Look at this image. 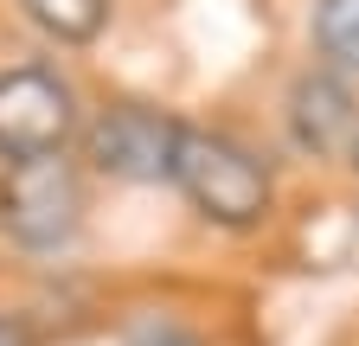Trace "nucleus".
Segmentation results:
<instances>
[{"label": "nucleus", "instance_id": "423d86ee", "mask_svg": "<svg viewBox=\"0 0 359 346\" xmlns=\"http://www.w3.org/2000/svg\"><path fill=\"white\" fill-rule=\"evenodd\" d=\"M26 20L45 32V39H58V46H90L103 26H109V0H20Z\"/></svg>", "mask_w": 359, "mask_h": 346}, {"label": "nucleus", "instance_id": "20e7f679", "mask_svg": "<svg viewBox=\"0 0 359 346\" xmlns=\"http://www.w3.org/2000/svg\"><path fill=\"white\" fill-rule=\"evenodd\" d=\"M173 141H180V116L154 103H109L83 122V160L90 173L122 186H154L173 173Z\"/></svg>", "mask_w": 359, "mask_h": 346}, {"label": "nucleus", "instance_id": "9d476101", "mask_svg": "<svg viewBox=\"0 0 359 346\" xmlns=\"http://www.w3.org/2000/svg\"><path fill=\"white\" fill-rule=\"evenodd\" d=\"M346 167H353V173H359V148H353V160H346Z\"/></svg>", "mask_w": 359, "mask_h": 346}, {"label": "nucleus", "instance_id": "39448f33", "mask_svg": "<svg viewBox=\"0 0 359 346\" xmlns=\"http://www.w3.org/2000/svg\"><path fill=\"white\" fill-rule=\"evenodd\" d=\"M283 122H289V141L314 160H353L359 148V97H353V77L314 64L289 83V103H283Z\"/></svg>", "mask_w": 359, "mask_h": 346}, {"label": "nucleus", "instance_id": "1a4fd4ad", "mask_svg": "<svg viewBox=\"0 0 359 346\" xmlns=\"http://www.w3.org/2000/svg\"><path fill=\"white\" fill-rule=\"evenodd\" d=\"M0 346H32V340H26V327H20L13 314H0Z\"/></svg>", "mask_w": 359, "mask_h": 346}, {"label": "nucleus", "instance_id": "7ed1b4c3", "mask_svg": "<svg viewBox=\"0 0 359 346\" xmlns=\"http://www.w3.org/2000/svg\"><path fill=\"white\" fill-rule=\"evenodd\" d=\"M83 135L71 83L52 64H7L0 71V160H45Z\"/></svg>", "mask_w": 359, "mask_h": 346}, {"label": "nucleus", "instance_id": "6e6552de", "mask_svg": "<svg viewBox=\"0 0 359 346\" xmlns=\"http://www.w3.org/2000/svg\"><path fill=\"white\" fill-rule=\"evenodd\" d=\"M128 346H199V333L173 314H148V321L128 327Z\"/></svg>", "mask_w": 359, "mask_h": 346}, {"label": "nucleus", "instance_id": "f03ea898", "mask_svg": "<svg viewBox=\"0 0 359 346\" xmlns=\"http://www.w3.org/2000/svg\"><path fill=\"white\" fill-rule=\"evenodd\" d=\"M83 225V180L65 154L7 160L0 173V231L20 250H58Z\"/></svg>", "mask_w": 359, "mask_h": 346}, {"label": "nucleus", "instance_id": "f257e3e1", "mask_svg": "<svg viewBox=\"0 0 359 346\" xmlns=\"http://www.w3.org/2000/svg\"><path fill=\"white\" fill-rule=\"evenodd\" d=\"M167 186L218 231H263L269 212H276V180H269V167L244 141L218 135V128H199V122H180Z\"/></svg>", "mask_w": 359, "mask_h": 346}, {"label": "nucleus", "instance_id": "0eeeda50", "mask_svg": "<svg viewBox=\"0 0 359 346\" xmlns=\"http://www.w3.org/2000/svg\"><path fill=\"white\" fill-rule=\"evenodd\" d=\"M314 52L327 71L359 77V0H314Z\"/></svg>", "mask_w": 359, "mask_h": 346}]
</instances>
